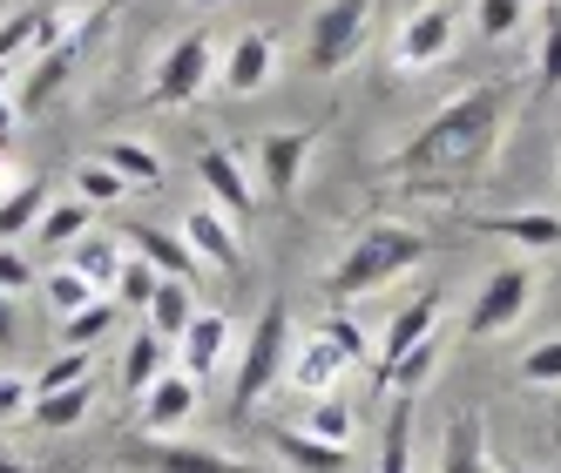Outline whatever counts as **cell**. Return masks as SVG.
<instances>
[{
    "label": "cell",
    "instance_id": "obj_2",
    "mask_svg": "<svg viewBox=\"0 0 561 473\" xmlns=\"http://www.w3.org/2000/svg\"><path fill=\"white\" fill-rule=\"evenodd\" d=\"M433 244L420 230H407V223H366L352 236V251L332 264V278H325V291L339 298V304H352V298H366V291H379V285H392L399 270H413L420 257H426Z\"/></svg>",
    "mask_w": 561,
    "mask_h": 473
},
{
    "label": "cell",
    "instance_id": "obj_24",
    "mask_svg": "<svg viewBox=\"0 0 561 473\" xmlns=\"http://www.w3.org/2000/svg\"><path fill=\"white\" fill-rule=\"evenodd\" d=\"M271 447L285 453L298 473H345V466H352L345 447H325V440H311V432H271Z\"/></svg>",
    "mask_w": 561,
    "mask_h": 473
},
{
    "label": "cell",
    "instance_id": "obj_12",
    "mask_svg": "<svg viewBox=\"0 0 561 473\" xmlns=\"http://www.w3.org/2000/svg\"><path fill=\"white\" fill-rule=\"evenodd\" d=\"M339 372H345V359L325 345V338H291V351H285V379H291V392H305V400H325V392L339 385Z\"/></svg>",
    "mask_w": 561,
    "mask_h": 473
},
{
    "label": "cell",
    "instance_id": "obj_22",
    "mask_svg": "<svg viewBox=\"0 0 561 473\" xmlns=\"http://www.w3.org/2000/svg\"><path fill=\"white\" fill-rule=\"evenodd\" d=\"M196 319V304H190V285H176V278H156V291H149V304H142V325L156 332V338H183V325Z\"/></svg>",
    "mask_w": 561,
    "mask_h": 473
},
{
    "label": "cell",
    "instance_id": "obj_1",
    "mask_svg": "<svg viewBox=\"0 0 561 473\" xmlns=\"http://www.w3.org/2000/svg\"><path fill=\"white\" fill-rule=\"evenodd\" d=\"M514 102H520V82H473L467 95H454L447 108H439L420 136L399 142L392 170L399 176H426V183L433 176H467V170H480L494 155Z\"/></svg>",
    "mask_w": 561,
    "mask_h": 473
},
{
    "label": "cell",
    "instance_id": "obj_26",
    "mask_svg": "<svg viewBox=\"0 0 561 473\" xmlns=\"http://www.w3.org/2000/svg\"><path fill=\"white\" fill-rule=\"evenodd\" d=\"M379 473H413V400L399 392L379 432Z\"/></svg>",
    "mask_w": 561,
    "mask_h": 473
},
{
    "label": "cell",
    "instance_id": "obj_5",
    "mask_svg": "<svg viewBox=\"0 0 561 473\" xmlns=\"http://www.w3.org/2000/svg\"><path fill=\"white\" fill-rule=\"evenodd\" d=\"M217 61H224V48H217V34L210 27H190L183 42L156 61V74H149V102L156 108H183V102H196L210 82H217Z\"/></svg>",
    "mask_w": 561,
    "mask_h": 473
},
{
    "label": "cell",
    "instance_id": "obj_48",
    "mask_svg": "<svg viewBox=\"0 0 561 473\" xmlns=\"http://www.w3.org/2000/svg\"><path fill=\"white\" fill-rule=\"evenodd\" d=\"M0 95H8V61H0Z\"/></svg>",
    "mask_w": 561,
    "mask_h": 473
},
{
    "label": "cell",
    "instance_id": "obj_6",
    "mask_svg": "<svg viewBox=\"0 0 561 473\" xmlns=\"http://www.w3.org/2000/svg\"><path fill=\"white\" fill-rule=\"evenodd\" d=\"M528 304H535V270L528 264L488 270V285L473 291V311H467V338H494V332L520 325V319H528Z\"/></svg>",
    "mask_w": 561,
    "mask_h": 473
},
{
    "label": "cell",
    "instance_id": "obj_19",
    "mask_svg": "<svg viewBox=\"0 0 561 473\" xmlns=\"http://www.w3.org/2000/svg\"><path fill=\"white\" fill-rule=\"evenodd\" d=\"M95 413V379H75V385H55L42 392V400L27 406V419L42 426V432H68V426H82Z\"/></svg>",
    "mask_w": 561,
    "mask_h": 473
},
{
    "label": "cell",
    "instance_id": "obj_40",
    "mask_svg": "<svg viewBox=\"0 0 561 473\" xmlns=\"http://www.w3.org/2000/svg\"><path fill=\"white\" fill-rule=\"evenodd\" d=\"M520 379H528V385H561V338L528 345V359H520Z\"/></svg>",
    "mask_w": 561,
    "mask_h": 473
},
{
    "label": "cell",
    "instance_id": "obj_31",
    "mask_svg": "<svg viewBox=\"0 0 561 473\" xmlns=\"http://www.w3.org/2000/svg\"><path fill=\"white\" fill-rule=\"evenodd\" d=\"M129 196V183L115 176L108 163H82L75 170V204H89V210H108V204H123Z\"/></svg>",
    "mask_w": 561,
    "mask_h": 473
},
{
    "label": "cell",
    "instance_id": "obj_27",
    "mask_svg": "<svg viewBox=\"0 0 561 473\" xmlns=\"http://www.w3.org/2000/svg\"><path fill=\"white\" fill-rule=\"evenodd\" d=\"M42 210H48V189L42 183H14L8 196H0V244H21Z\"/></svg>",
    "mask_w": 561,
    "mask_h": 473
},
{
    "label": "cell",
    "instance_id": "obj_23",
    "mask_svg": "<svg viewBox=\"0 0 561 473\" xmlns=\"http://www.w3.org/2000/svg\"><path fill=\"white\" fill-rule=\"evenodd\" d=\"M115 319H123V304H115V298H89L82 311H68V319H61V345L95 351V345L115 332Z\"/></svg>",
    "mask_w": 561,
    "mask_h": 473
},
{
    "label": "cell",
    "instance_id": "obj_37",
    "mask_svg": "<svg viewBox=\"0 0 561 473\" xmlns=\"http://www.w3.org/2000/svg\"><path fill=\"white\" fill-rule=\"evenodd\" d=\"M554 89H561V14H548L541 55H535V95H554Z\"/></svg>",
    "mask_w": 561,
    "mask_h": 473
},
{
    "label": "cell",
    "instance_id": "obj_13",
    "mask_svg": "<svg viewBox=\"0 0 561 473\" xmlns=\"http://www.w3.org/2000/svg\"><path fill=\"white\" fill-rule=\"evenodd\" d=\"M311 129H277V136H264L257 142V170H264V189L271 196H291L298 189V170L311 163Z\"/></svg>",
    "mask_w": 561,
    "mask_h": 473
},
{
    "label": "cell",
    "instance_id": "obj_28",
    "mask_svg": "<svg viewBox=\"0 0 561 473\" xmlns=\"http://www.w3.org/2000/svg\"><path fill=\"white\" fill-rule=\"evenodd\" d=\"M494 236H514V244H528V251H554L561 244V217L554 210H520V217H488Z\"/></svg>",
    "mask_w": 561,
    "mask_h": 473
},
{
    "label": "cell",
    "instance_id": "obj_43",
    "mask_svg": "<svg viewBox=\"0 0 561 473\" xmlns=\"http://www.w3.org/2000/svg\"><path fill=\"white\" fill-rule=\"evenodd\" d=\"M27 285H34V264H27L14 244H0V291L14 298V291H27Z\"/></svg>",
    "mask_w": 561,
    "mask_h": 473
},
{
    "label": "cell",
    "instance_id": "obj_39",
    "mask_svg": "<svg viewBox=\"0 0 561 473\" xmlns=\"http://www.w3.org/2000/svg\"><path fill=\"white\" fill-rule=\"evenodd\" d=\"M75 379H89V351L61 345V359H48L42 379H34V400H42V392H55V385H75Z\"/></svg>",
    "mask_w": 561,
    "mask_h": 473
},
{
    "label": "cell",
    "instance_id": "obj_7",
    "mask_svg": "<svg viewBox=\"0 0 561 473\" xmlns=\"http://www.w3.org/2000/svg\"><path fill=\"white\" fill-rule=\"evenodd\" d=\"M196 183H204V204H217L224 217H251L257 210V189L244 176V163H237L230 149H196Z\"/></svg>",
    "mask_w": 561,
    "mask_h": 473
},
{
    "label": "cell",
    "instance_id": "obj_38",
    "mask_svg": "<svg viewBox=\"0 0 561 473\" xmlns=\"http://www.w3.org/2000/svg\"><path fill=\"white\" fill-rule=\"evenodd\" d=\"M473 21H480V34H488V42H507V34L528 21V0H480Z\"/></svg>",
    "mask_w": 561,
    "mask_h": 473
},
{
    "label": "cell",
    "instance_id": "obj_34",
    "mask_svg": "<svg viewBox=\"0 0 561 473\" xmlns=\"http://www.w3.org/2000/svg\"><path fill=\"white\" fill-rule=\"evenodd\" d=\"M149 291H156V270H149V264H142V257L129 251V264L115 270V285H108V298L123 304V311H142V304H149Z\"/></svg>",
    "mask_w": 561,
    "mask_h": 473
},
{
    "label": "cell",
    "instance_id": "obj_10",
    "mask_svg": "<svg viewBox=\"0 0 561 473\" xmlns=\"http://www.w3.org/2000/svg\"><path fill=\"white\" fill-rule=\"evenodd\" d=\"M271 74H277V42H271V34H257V27H251V34H237L230 55L217 61V82H224L230 95H257Z\"/></svg>",
    "mask_w": 561,
    "mask_h": 473
},
{
    "label": "cell",
    "instance_id": "obj_42",
    "mask_svg": "<svg viewBox=\"0 0 561 473\" xmlns=\"http://www.w3.org/2000/svg\"><path fill=\"white\" fill-rule=\"evenodd\" d=\"M27 406H34V379L0 372V426H8V419H27Z\"/></svg>",
    "mask_w": 561,
    "mask_h": 473
},
{
    "label": "cell",
    "instance_id": "obj_11",
    "mask_svg": "<svg viewBox=\"0 0 561 473\" xmlns=\"http://www.w3.org/2000/svg\"><path fill=\"white\" fill-rule=\"evenodd\" d=\"M439 311H447V291H420L399 319L386 325V338H379V372H392L399 359H407L413 345H426L433 338V325H439Z\"/></svg>",
    "mask_w": 561,
    "mask_h": 473
},
{
    "label": "cell",
    "instance_id": "obj_25",
    "mask_svg": "<svg viewBox=\"0 0 561 473\" xmlns=\"http://www.w3.org/2000/svg\"><path fill=\"white\" fill-rule=\"evenodd\" d=\"M102 163H108L115 176H123L129 189H142V183L156 189V183H163V155H156L149 142H129V136H115V142L102 149Z\"/></svg>",
    "mask_w": 561,
    "mask_h": 473
},
{
    "label": "cell",
    "instance_id": "obj_15",
    "mask_svg": "<svg viewBox=\"0 0 561 473\" xmlns=\"http://www.w3.org/2000/svg\"><path fill=\"white\" fill-rule=\"evenodd\" d=\"M123 236H136V257L156 270V278H176V285H196V278H204V257H196L176 230H123Z\"/></svg>",
    "mask_w": 561,
    "mask_h": 473
},
{
    "label": "cell",
    "instance_id": "obj_49",
    "mask_svg": "<svg viewBox=\"0 0 561 473\" xmlns=\"http://www.w3.org/2000/svg\"><path fill=\"white\" fill-rule=\"evenodd\" d=\"M8 8H14V0H0V14H8Z\"/></svg>",
    "mask_w": 561,
    "mask_h": 473
},
{
    "label": "cell",
    "instance_id": "obj_33",
    "mask_svg": "<svg viewBox=\"0 0 561 473\" xmlns=\"http://www.w3.org/2000/svg\"><path fill=\"white\" fill-rule=\"evenodd\" d=\"M42 21H48V8H14V14H0V61H14L21 48H42Z\"/></svg>",
    "mask_w": 561,
    "mask_h": 473
},
{
    "label": "cell",
    "instance_id": "obj_35",
    "mask_svg": "<svg viewBox=\"0 0 561 473\" xmlns=\"http://www.w3.org/2000/svg\"><path fill=\"white\" fill-rule=\"evenodd\" d=\"M42 298H48V304L61 311V319H68V311H82V304H89V298H102V291H95L89 278H75V270L61 264V270H48V278H42Z\"/></svg>",
    "mask_w": 561,
    "mask_h": 473
},
{
    "label": "cell",
    "instance_id": "obj_50",
    "mask_svg": "<svg viewBox=\"0 0 561 473\" xmlns=\"http://www.w3.org/2000/svg\"><path fill=\"white\" fill-rule=\"evenodd\" d=\"M514 473H528V466H514Z\"/></svg>",
    "mask_w": 561,
    "mask_h": 473
},
{
    "label": "cell",
    "instance_id": "obj_36",
    "mask_svg": "<svg viewBox=\"0 0 561 473\" xmlns=\"http://www.w3.org/2000/svg\"><path fill=\"white\" fill-rule=\"evenodd\" d=\"M311 440H325V447H345L352 440V406L345 400H311Z\"/></svg>",
    "mask_w": 561,
    "mask_h": 473
},
{
    "label": "cell",
    "instance_id": "obj_16",
    "mask_svg": "<svg viewBox=\"0 0 561 473\" xmlns=\"http://www.w3.org/2000/svg\"><path fill=\"white\" fill-rule=\"evenodd\" d=\"M190 413H196V379L190 372H163L142 392V432H176V426H190Z\"/></svg>",
    "mask_w": 561,
    "mask_h": 473
},
{
    "label": "cell",
    "instance_id": "obj_9",
    "mask_svg": "<svg viewBox=\"0 0 561 473\" xmlns=\"http://www.w3.org/2000/svg\"><path fill=\"white\" fill-rule=\"evenodd\" d=\"M454 55V14L447 8H413L399 21V68H439Z\"/></svg>",
    "mask_w": 561,
    "mask_h": 473
},
{
    "label": "cell",
    "instance_id": "obj_46",
    "mask_svg": "<svg viewBox=\"0 0 561 473\" xmlns=\"http://www.w3.org/2000/svg\"><path fill=\"white\" fill-rule=\"evenodd\" d=\"M0 473H27V466H21V460H14V453H0Z\"/></svg>",
    "mask_w": 561,
    "mask_h": 473
},
{
    "label": "cell",
    "instance_id": "obj_4",
    "mask_svg": "<svg viewBox=\"0 0 561 473\" xmlns=\"http://www.w3.org/2000/svg\"><path fill=\"white\" fill-rule=\"evenodd\" d=\"M373 34V0H325V8L311 14V34H305V68L311 74H339L358 61Z\"/></svg>",
    "mask_w": 561,
    "mask_h": 473
},
{
    "label": "cell",
    "instance_id": "obj_30",
    "mask_svg": "<svg viewBox=\"0 0 561 473\" xmlns=\"http://www.w3.org/2000/svg\"><path fill=\"white\" fill-rule=\"evenodd\" d=\"M433 366H439V338L413 345V351H407V359H399L392 372H379V385H386V392H407V400H420V385L433 379Z\"/></svg>",
    "mask_w": 561,
    "mask_h": 473
},
{
    "label": "cell",
    "instance_id": "obj_41",
    "mask_svg": "<svg viewBox=\"0 0 561 473\" xmlns=\"http://www.w3.org/2000/svg\"><path fill=\"white\" fill-rule=\"evenodd\" d=\"M318 338H325L345 366H366V332H358L352 319H325V325H318Z\"/></svg>",
    "mask_w": 561,
    "mask_h": 473
},
{
    "label": "cell",
    "instance_id": "obj_45",
    "mask_svg": "<svg viewBox=\"0 0 561 473\" xmlns=\"http://www.w3.org/2000/svg\"><path fill=\"white\" fill-rule=\"evenodd\" d=\"M8 129H14V102H8V95H0V136H8Z\"/></svg>",
    "mask_w": 561,
    "mask_h": 473
},
{
    "label": "cell",
    "instance_id": "obj_21",
    "mask_svg": "<svg viewBox=\"0 0 561 473\" xmlns=\"http://www.w3.org/2000/svg\"><path fill=\"white\" fill-rule=\"evenodd\" d=\"M439 473H488V426L480 413H460L439 440Z\"/></svg>",
    "mask_w": 561,
    "mask_h": 473
},
{
    "label": "cell",
    "instance_id": "obj_8",
    "mask_svg": "<svg viewBox=\"0 0 561 473\" xmlns=\"http://www.w3.org/2000/svg\"><path fill=\"white\" fill-rule=\"evenodd\" d=\"M183 244L196 251V257H204L210 270H230V278H237V270H244V244H237V223L217 210V204H196L190 217H183Z\"/></svg>",
    "mask_w": 561,
    "mask_h": 473
},
{
    "label": "cell",
    "instance_id": "obj_17",
    "mask_svg": "<svg viewBox=\"0 0 561 473\" xmlns=\"http://www.w3.org/2000/svg\"><path fill=\"white\" fill-rule=\"evenodd\" d=\"M176 345H183V372L190 379H210L224 366V351H230V319H224V311H196Z\"/></svg>",
    "mask_w": 561,
    "mask_h": 473
},
{
    "label": "cell",
    "instance_id": "obj_3",
    "mask_svg": "<svg viewBox=\"0 0 561 473\" xmlns=\"http://www.w3.org/2000/svg\"><path fill=\"white\" fill-rule=\"evenodd\" d=\"M285 351H291V311H285V298H271L257 311L251 338H244V359H237V385H230L237 413H251L264 392H271V379L285 372Z\"/></svg>",
    "mask_w": 561,
    "mask_h": 473
},
{
    "label": "cell",
    "instance_id": "obj_18",
    "mask_svg": "<svg viewBox=\"0 0 561 473\" xmlns=\"http://www.w3.org/2000/svg\"><path fill=\"white\" fill-rule=\"evenodd\" d=\"M129 264V251H123V236H108V230H82L68 244V270L75 278H89L102 298H108V285H115V270Z\"/></svg>",
    "mask_w": 561,
    "mask_h": 473
},
{
    "label": "cell",
    "instance_id": "obj_29",
    "mask_svg": "<svg viewBox=\"0 0 561 473\" xmlns=\"http://www.w3.org/2000/svg\"><path fill=\"white\" fill-rule=\"evenodd\" d=\"M75 42H61V48H48V55H34V74H27V102L42 108V102H55L61 89H68V74H75Z\"/></svg>",
    "mask_w": 561,
    "mask_h": 473
},
{
    "label": "cell",
    "instance_id": "obj_14",
    "mask_svg": "<svg viewBox=\"0 0 561 473\" xmlns=\"http://www.w3.org/2000/svg\"><path fill=\"white\" fill-rule=\"evenodd\" d=\"M142 466H156V473H257V466L224 460L217 447H183V440H163V432H142Z\"/></svg>",
    "mask_w": 561,
    "mask_h": 473
},
{
    "label": "cell",
    "instance_id": "obj_20",
    "mask_svg": "<svg viewBox=\"0 0 561 473\" xmlns=\"http://www.w3.org/2000/svg\"><path fill=\"white\" fill-rule=\"evenodd\" d=\"M170 372V338H156L149 325L123 345V392H129V400H142V392L156 385V379H163Z\"/></svg>",
    "mask_w": 561,
    "mask_h": 473
},
{
    "label": "cell",
    "instance_id": "obj_47",
    "mask_svg": "<svg viewBox=\"0 0 561 473\" xmlns=\"http://www.w3.org/2000/svg\"><path fill=\"white\" fill-rule=\"evenodd\" d=\"M190 8H204V14H210V8H224V0H190Z\"/></svg>",
    "mask_w": 561,
    "mask_h": 473
},
{
    "label": "cell",
    "instance_id": "obj_32",
    "mask_svg": "<svg viewBox=\"0 0 561 473\" xmlns=\"http://www.w3.org/2000/svg\"><path fill=\"white\" fill-rule=\"evenodd\" d=\"M82 230H89V204H75V196H68V204H48L42 217H34L27 236H42V244H75Z\"/></svg>",
    "mask_w": 561,
    "mask_h": 473
},
{
    "label": "cell",
    "instance_id": "obj_44",
    "mask_svg": "<svg viewBox=\"0 0 561 473\" xmlns=\"http://www.w3.org/2000/svg\"><path fill=\"white\" fill-rule=\"evenodd\" d=\"M21 338V311H14V298L0 291V345H14Z\"/></svg>",
    "mask_w": 561,
    "mask_h": 473
}]
</instances>
